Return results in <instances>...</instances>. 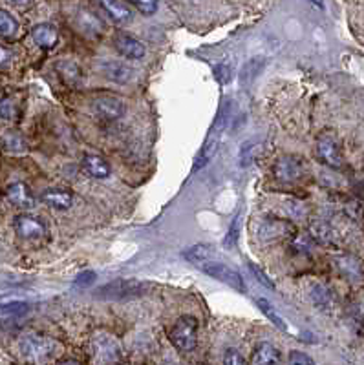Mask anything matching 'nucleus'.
I'll return each instance as SVG.
<instances>
[{"mask_svg": "<svg viewBox=\"0 0 364 365\" xmlns=\"http://www.w3.org/2000/svg\"><path fill=\"white\" fill-rule=\"evenodd\" d=\"M169 338L178 350L189 353L198 344V321L194 316H181L170 329Z\"/></svg>", "mask_w": 364, "mask_h": 365, "instance_id": "nucleus-1", "label": "nucleus"}, {"mask_svg": "<svg viewBox=\"0 0 364 365\" xmlns=\"http://www.w3.org/2000/svg\"><path fill=\"white\" fill-rule=\"evenodd\" d=\"M19 349H21V355L28 360L42 362L52 358L57 349V344L48 336L33 333V335L22 336L21 341H19Z\"/></svg>", "mask_w": 364, "mask_h": 365, "instance_id": "nucleus-2", "label": "nucleus"}, {"mask_svg": "<svg viewBox=\"0 0 364 365\" xmlns=\"http://www.w3.org/2000/svg\"><path fill=\"white\" fill-rule=\"evenodd\" d=\"M149 289V285L141 283V281H134V279H116L112 283L104 285L98 289L95 294L107 299H125L134 298V296H141L145 290Z\"/></svg>", "mask_w": 364, "mask_h": 365, "instance_id": "nucleus-3", "label": "nucleus"}, {"mask_svg": "<svg viewBox=\"0 0 364 365\" xmlns=\"http://www.w3.org/2000/svg\"><path fill=\"white\" fill-rule=\"evenodd\" d=\"M92 353L95 360L103 362V364H116L121 360V345L119 341L108 333H98L92 338Z\"/></svg>", "mask_w": 364, "mask_h": 365, "instance_id": "nucleus-4", "label": "nucleus"}, {"mask_svg": "<svg viewBox=\"0 0 364 365\" xmlns=\"http://www.w3.org/2000/svg\"><path fill=\"white\" fill-rule=\"evenodd\" d=\"M198 267H200L207 276H210V278L218 279L221 283L229 285V287L240 290V292H246V285H244V279H242L240 274L236 272V270L229 269L227 265L220 263V261H215V259H207V261L200 263Z\"/></svg>", "mask_w": 364, "mask_h": 365, "instance_id": "nucleus-5", "label": "nucleus"}, {"mask_svg": "<svg viewBox=\"0 0 364 365\" xmlns=\"http://www.w3.org/2000/svg\"><path fill=\"white\" fill-rule=\"evenodd\" d=\"M317 156L318 159H320L324 165H328V167H343V150H340V144H338V141L331 133H322V135L317 139Z\"/></svg>", "mask_w": 364, "mask_h": 365, "instance_id": "nucleus-6", "label": "nucleus"}, {"mask_svg": "<svg viewBox=\"0 0 364 365\" xmlns=\"http://www.w3.org/2000/svg\"><path fill=\"white\" fill-rule=\"evenodd\" d=\"M275 178L282 182H295L300 181L304 178V162L300 161V158H295V156H282L278 158L275 162Z\"/></svg>", "mask_w": 364, "mask_h": 365, "instance_id": "nucleus-7", "label": "nucleus"}, {"mask_svg": "<svg viewBox=\"0 0 364 365\" xmlns=\"http://www.w3.org/2000/svg\"><path fill=\"white\" fill-rule=\"evenodd\" d=\"M258 238L262 241H275V239L289 238L295 234V227L282 219H264L258 223L257 228Z\"/></svg>", "mask_w": 364, "mask_h": 365, "instance_id": "nucleus-8", "label": "nucleus"}, {"mask_svg": "<svg viewBox=\"0 0 364 365\" xmlns=\"http://www.w3.org/2000/svg\"><path fill=\"white\" fill-rule=\"evenodd\" d=\"M93 106H95L99 115L103 117V119H108V121H118V119H121L125 115V110H127L123 99L110 95V93H103V95L95 97Z\"/></svg>", "mask_w": 364, "mask_h": 365, "instance_id": "nucleus-9", "label": "nucleus"}, {"mask_svg": "<svg viewBox=\"0 0 364 365\" xmlns=\"http://www.w3.org/2000/svg\"><path fill=\"white\" fill-rule=\"evenodd\" d=\"M15 232L22 239H39L42 236H46V225L35 216L21 214L15 218Z\"/></svg>", "mask_w": 364, "mask_h": 365, "instance_id": "nucleus-10", "label": "nucleus"}, {"mask_svg": "<svg viewBox=\"0 0 364 365\" xmlns=\"http://www.w3.org/2000/svg\"><path fill=\"white\" fill-rule=\"evenodd\" d=\"M75 26L78 30L81 31L82 35L88 37V39H98V37L103 35L104 24L103 21L99 19L98 15H93L92 11L81 10L75 17Z\"/></svg>", "mask_w": 364, "mask_h": 365, "instance_id": "nucleus-11", "label": "nucleus"}, {"mask_svg": "<svg viewBox=\"0 0 364 365\" xmlns=\"http://www.w3.org/2000/svg\"><path fill=\"white\" fill-rule=\"evenodd\" d=\"M99 70L107 77L108 81L118 82V84H127L134 79V70L127 66L121 61H104L99 64Z\"/></svg>", "mask_w": 364, "mask_h": 365, "instance_id": "nucleus-12", "label": "nucleus"}, {"mask_svg": "<svg viewBox=\"0 0 364 365\" xmlns=\"http://www.w3.org/2000/svg\"><path fill=\"white\" fill-rule=\"evenodd\" d=\"M6 198L11 205H15L19 208H31L35 205V199L31 196L28 185L21 181L11 182L10 187L6 188Z\"/></svg>", "mask_w": 364, "mask_h": 365, "instance_id": "nucleus-13", "label": "nucleus"}, {"mask_svg": "<svg viewBox=\"0 0 364 365\" xmlns=\"http://www.w3.org/2000/svg\"><path fill=\"white\" fill-rule=\"evenodd\" d=\"M82 168L88 176H92L95 179H107L110 176V165L104 158L101 156H95V153H87L82 158Z\"/></svg>", "mask_w": 364, "mask_h": 365, "instance_id": "nucleus-14", "label": "nucleus"}, {"mask_svg": "<svg viewBox=\"0 0 364 365\" xmlns=\"http://www.w3.org/2000/svg\"><path fill=\"white\" fill-rule=\"evenodd\" d=\"M42 203H46L48 207L55 208V210H68L73 205V196L68 190L62 188H50L44 190L41 196Z\"/></svg>", "mask_w": 364, "mask_h": 365, "instance_id": "nucleus-15", "label": "nucleus"}, {"mask_svg": "<svg viewBox=\"0 0 364 365\" xmlns=\"http://www.w3.org/2000/svg\"><path fill=\"white\" fill-rule=\"evenodd\" d=\"M116 50L123 57L134 59V61H138V59H143L145 57V46L129 35L116 37Z\"/></svg>", "mask_w": 364, "mask_h": 365, "instance_id": "nucleus-16", "label": "nucleus"}, {"mask_svg": "<svg viewBox=\"0 0 364 365\" xmlns=\"http://www.w3.org/2000/svg\"><path fill=\"white\" fill-rule=\"evenodd\" d=\"M31 39L35 41L37 46H41L44 50H52L53 46L59 42V33L52 24H37L31 30Z\"/></svg>", "mask_w": 364, "mask_h": 365, "instance_id": "nucleus-17", "label": "nucleus"}, {"mask_svg": "<svg viewBox=\"0 0 364 365\" xmlns=\"http://www.w3.org/2000/svg\"><path fill=\"white\" fill-rule=\"evenodd\" d=\"M101 6L103 10L107 11V15L112 19V21L119 22V24H125L132 19V10L127 2H121V0H101Z\"/></svg>", "mask_w": 364, "mask_h": 365, "instance_id": "nucleus-18", "label": "nucleus"}, {"mask_svg": "<svg viewBox=\"0 0 364 365\" xmlns=\"http://www.w3.org/2000/svg\"><path fill=\"white\" fill-rule=\"evenodd\" d=\"M280 362H282V356H280L277 347H273L271 344L262 341V344H258L257 347H255L251 364L266 365V364H280Z\"/></svg>", "mask_w": 364, "mask_h": 365, "instance_id": "nucleus-19", "label": "nucleus"}, {"mask_svg": "<svg viewBox=\"0 0 364 365\" xmlns=\"http://www.w3.org/2000/svg\"><path fill=\"white\" fill-rule=\"evenodd\" d=\"M309 296H311V301L317 305L320 310H329L335 309V294L334 290L328 289L326 285H313L311 290H309Z\"/></svg>", "mask_w": 364, "mask_h": 365, "instance_id": "nucleus-20", "label": "nucleus"}, {"mask_svg": "<svg viewBox=\"0 0 364 365\" xmlns=\"http://www.w3.org/2000/svg\"><path fill=\"white\" fill-rule=\"evenodd\" d=\"M266 64H267V59H264V57H253L251 61H247L240 71L242 84H244V86L251 84V82L260 75V71L266 68Z\"/></svg>", "mask_w": 364, "mask_h": 365, "instance_id": "nucleus-21", "label": "nucleus"}, {"mask_svg": "<svg viewBox=\"0 0 364 365\" xmlns=\"http://www.w3.org/2000/svg\"><path fill=\"white\" fill-rule=\"evenodd\" d=\"M218 147H220L218 137H209L206 142V147L201 148V152L198 153V158H196L194 167H192V172H198V170H201V168L206 167L207 162L215 158V153L218 152Z\"/></svg>", "mask_w": 364, "mask_h": 365, "instance_id": "nucleus-22", "label": "nucleus"}, {"mask_svg": "<svg viewBox=\"0 0 364 365\" xmlns=\"http://www.w3.org/2000/svg\"><path fill=\"white\" fill-rule=\"evenodd\" d=\"M57 70H59V73H61L62 79H64L66 82H70V84H73V86L81 84L82 71H81V68L75 64V62H70V61L61 62V64L57 66Z\"/></svg>", "mask_w": 364, "mask_h": 365, "instance_id": "nucleus-23", "label": "nucleus"}, {"mask_svg": "<svg viewBox=\"0 0 364 365\" xmlns=\"http://www.w3.org/2000/svg\"><path fill=\"white\" fill-rule=\"evenodd\" d=\"M2 147L8 152H24L26 150V141L19 132L8 130V132H2Z\"/></svg>", "mask_w": 364, "mask_h": 365, "instance_id": "nucleus-24", "label": "nucleus"}, {"mask_svg": "<svg viewBox=\"0 0 364 365\" xmlns=\"http://www.w3.org/2000/svg\"><path fill=\"white\" fill-rule=\"evenodd\" d=\"M183 258L192 261L194 265H200L203 261H207V259H212V249H210L209 245H194L189 250H185Z\"/></svg>", "mask_w": 364, "mask_h": 365, "instance_id": "nucleus-25", "label": "nucleus"}, {"mask_svg": "<svg viewBox=\"0 0 364 365\" xmlns=\"http://www.w3.org/2000/svg\"><path fill=\"white\" fill-rule=\"evenodd\" d=\"M19 31V22L10 11L0 10V35L2 37H13Z\"/></svg>", "mask_w": 364, "mask_h": 365, "instance_id": "nucleus-26", "label": "nucleus"}, {"mask_svg": "<svg viewBox=\"0 0 364 365\" xmlns=\"http://www.w3.org/2000/svg\"><path fill=\"white\" fill-rule=\"evenodd\" d=\"M257 303H258V307H260L262 312H264V315H266L267 318L271 319L273 324L277 325L278 329H282V330L287 329V324H286V321H284V318H280V315H278L277 310H275V307H273V305L269 303L267 299L258 298L257 299Z\"/></svg>", "mask_w": 364, "mask_h": 365, "instance_id": "nucleus-27", "label": "nucleus"}, {"mask_svg": "<svg viewBox=\"0 0 364 365\" xmlns=\"http://www.w3.org/2000/svg\"><path fill=\"white\" fill-rule=\"evenodd\" d=\"M0 117L6 121H15L19 117V106L11 97H4L0 99Z\"/></svg>", "mask_w": 364, "mask_h": 365, "instance_id": "nucleus-28", "label": "nucleus"}, {"mask_svg": "<svg viewBox=\"0 0 364 365\" xmlns=\"http://www.w3.org/2000/svg\"><path fill=\"white\" fill-rule=\"evenodd\" d=\"M338 267H340V270H343L352 281H354V279L363 278V267H361V263H357L355 259L352 258L340 259V265H338Z\"/></svg>", "mask_w": 364, "mask_h": 365, "instance_id": "nucleus-29", "label": "nucleus"}, {"mask_svg": "<svg viewBox=\"0 0 364 365\" xmlns=\"http://www.w3.org/2000/svg\"><path fill=\"white\" fill-rule=\"evenodd\" d=\"M238 234H240V216H236V218L233 219L231 227L227 230L226 239H224V249L226 250L235 249L236 243H238Z\"/></svg>", "mask_w": 364, "mask_h": 365, "instance_id": "nucleus-30", "label": "nucleus"}, {"mask_svg": "<svg viewBox=\"0 0 364 365\" xmlns=\"http://www.w3.org/2000/svg\"><path fill=\"white\" fill-rule=\"evenodd\" d=\"M30 309V305L26 301H4L0 303V315L8 316V315H22Z\"/></svg>", "mask_w": 364, "mask_h": 365, "instance_id": "nucleus-31", "label": "nucleus"}, {"mask_svg": "<svg viewBox=\"0 0 364 365\" xmlns=\"http://www.w3.org/2000/svg\"><path fill=\"white\" fill-rule=\"evenodd\" d=\"M247 269L251 270V274L255 276V278H257L258 283L264 285L266 289L275 290V283H273L271 279H269V276H267V274L264 272V270H262L257 263H253V261H249V263H247Z\"/></svg>", "mask_w": 364, "mask_h": 365, "instance_id": "nucleus-32", "label": "nucleus"}, {"mask_svg": "<svg viewBox=\"0 0 364 365\" xmlns=\"http://www.w3.org/2000/svg\"><path fill=\"white\" fill-rule=\"evenodd\" d=\"M129 2L143 15H154L158 11V0H129Z\"/></svg>", "mask_w": 364, "mask_h": 365, "instance_id": "nucleus-33", "label": "nucleus"}, {"mask_svg": "<svg viewBox=\"0 0 364 365\" xmlns=\"http://www.w3.org/2000/svg\"><path fill=\"white\" fill-rule=\"evenodd\" d=\"M255 147H257V144H255V142H251V141H247V142H244V144H242V148H240L242 167H249V165H251L253 153H255Z\"/></svg>", "mask_w": 364, "mask_h": 365, "instance_id": "nucleus-34", "label": "nucleus"}, {"mask_svg": "<svg viewBox=\"0 0 364 365\" xmlns=\"http://www.w3.org/2000/svg\"><path fill=\"white\" fill-rule=\"evenodd\" d=\"M215 75L216 81L220 82V84H227V82L231 81V70L226 66V64H218L215 68Z\"/></svg>", "mask_w": 364, "mask_h": 365, "instance_id": "nucleus-35", "label": "nucleus"}, {"mask_svg": "<svg viewBox=\"0 0 364 365\" xmlns=\"http://www.w3.org/2000/svg\"><path fill=\"white\" fill-rule=\"evenodd\" d=\"M224 364H227V365H244L246 364V358H244V356L240 355V353H238V350H235V349H229L226 353V356H224Z\"/></svg>", "mask_w": 364, "mask_h": 365, "instance_id": "nucleus-36", "label": "nucleus"}, {"mask_svg": "<svg viewBox=\"0 0 364 365\" xmlns=\"http://www.w3.org/2000/svg\"><path fill=\"white\" fill-rule=\"evenodd\" d=\"M287 362H289V364H304V365L313 364L311 358L304 355V353H300V350H291V353H289V358H287Z\"/></svg>", "mask_w": 364, "mask_h": 365, "instance_id": "nucleus-37", "label": "nucleus"}, {"mask_svg": "<svg viewBox=\"0 0 364 365\" xmlns=\"http://www.w3.org/2000/svg\"><path fill=\"white\" fill-rule=\"evenodd\" d=\"M95 279V272H92V270H84V272H81L75 278V285H79V287H87V285H90Z\"/></svg>", "mask_w": 364, "mask_h": 365, "instance_id": "nucleus-38", "label": "nucleus"}, {"mask_svg": "<svg viewBox=\"0 0 364 365\" xmlns=\"http://www.w3.org/2000/svg\"><path fill=\"white\" fill-rule=\"evenodd\" d=\"M10 61H11V53L6 50L4 46H0V66H2V64H8Z\"/></svg>", "mask_w": 364, "mask_h": 365, "instance_id": "nucleus-39", "label": "nucleus"}, {"mask_svg": "<svg viewBox=\"0 0 364 365\" xmlns=\"http://www.w3.org/2000/svg\"><path fill=\"white\" fill-rule=\"evenodd\" d=\"M309 2L317 6V8H324V0H309Z\"/></svg>", "mask_w": 364, "mask_h": 365, "instance_id": "nucleus-40", "label": "nucleus"}, {"mask_svg": "<svg viewBox=\"0 0 364 365\" xmlns=\"http://www.w3.org/2000/svg\"><path fill=\"white\" fill-rule=\"evenodd\" d=\"M13 2H17V4H21V6H26V4H30L31 0H13Z\"/></svg>", "mask_w": 364, "mask_h": 365, "instance_id": "nucleus-41", "label": "nucleus"}]
</instances>
